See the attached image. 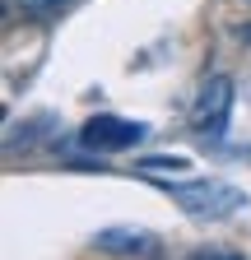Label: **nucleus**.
<instances>
[{
  "label": "nucleus",
  "instance_id": "3",
  "mask_svg": "<svg viewBox=\"0 0 251 260\" xmlns=\"http://www.w3.org/2000/svg\"><path fill=\"white\" fill-rule=\"evenodd\" d=\"M144 135H149V125H144V121H125V116H93V121L79 130V140H84L88 149H98V153L135 149Z\"/></svg>",
  "mask_w": 251,
  "mask_h": 260
},
{
  "label": "nucleus",
  "instance_id": "4",
  "mask_svg": "<svg viewBox=\"0 0 251 260\" xmlns=\"http://www.w3.org/2000/svg\"><path fill=\"white\" fill-rule=\"evenodd\" d=\"M93 246L107 255H159L163 251V242L153 233H140V228H107V233L93 237Z\"/></svg>",
  "mask_w": 251,
  "mask_h": 260
},
{
  "label": "nucleus",
  "instance_id": "7",
  "mask_svg": "<svg viewBox=\"0 0 251 260\" xmlns=\"http://www.w3.org/2000/svg\"><path fill=\"white\" fill-rule=\"evenodd\" d=\"M242 38H246V47H251V23H246V28H242Z\"/></svg>",
  "mask_w": 251,
  "mask_h": 260
},
{
  "label": "nucleus",
  "instance_id": "2",
  "mask_svg": "<svg viewBox=\"0 0 251 260\" xmlns=\"http://www.w3.org/2000/svg\"><path fill=\"white\" fill-rule=\"evenodd\" d=\"M228 116H233V79L228 75H209L200 84L196 107H191V125L205 140H224L228 135Z\"/></svg>",
  "mask_w": 251,
  "mask_h": 260
},
{
  "label": "nucleus",
  "instance_id": "5",
  "mask_svg": "<svg viewBox=\"0 0 251 260\" xmlns=\"http://www.w3.org/2000/svg\"><path fill=\"white\" fill-rule=\"evenodd\" d=\"M70 0H19V10H23V19H33V23H51L60 10H66Z\"/></svg>",
  "mask_w": 251,
  "mask_h": 260
},
{
  "label": "nucleus",
  "instance_id": "1",
  "mask_svg": "<svg viewBox=\"0 0 251 260\" xmlns=\"http://www.w3.org/2000/svg\"><path fill=\"white\" fill-rule=\"evenodd\" d=\"M163 190L196 218H228V214L246 209V190H237L228 181H209V177L205 181H163Z\"/></svg>",
  "mask_w": 251,
  "mask_h": 260
},
{
  "label": "nucleus",
  "instance_id": "6",
  "mask_svg": "<svg viewBox=\"0 0 251 260\" xmlns=\"http://www.w3.org/2000/svg\"><path fill=\"white\" fill-rule=\"evenodd\" d=\"M163 168H172V172H186L191 162H186V158H144V162H140V172H163Z\"/></svg>",
  "mask_w": 251,
  "mask_h": 260
}]
</instances>
